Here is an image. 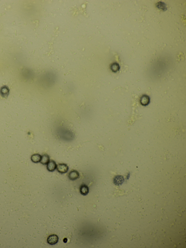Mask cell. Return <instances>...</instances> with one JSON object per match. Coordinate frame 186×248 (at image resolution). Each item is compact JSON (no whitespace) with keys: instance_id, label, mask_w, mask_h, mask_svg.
Instances as JSON below:
<instances>
[{"instance_id":"cell-9","label":"cell","mask_w":186,"mask_h":248,"mask_svg":"<svg viewBox=\"0 0 186 248\" xmlns=\"http://www.w3.org/2000/svg\"><path fill=\"white\" fill-rule=\"evenodd\" d=\"M149 98L148 96L144 95L141 98L140 102H141L142 105H143V106H146L148 104L149 102Z\"/></svg>"},{"instance_id":"cell-7","label":"cell","mask_w":186,"mask_h":248,"mask_svg":"<svg viewBox=\"0 0 186 248\" xmlns=\"http://www.w3.org/2000/svg\"><path fill=\"white\" fill-rule=\"evenodd\" d=\"M49 161H50V159H49V157L48 155L47 154H44L42 156V158H41L40 162L43 165H46V164H47Z\"/></svg>"},{"instance_id":"cell-3","label":"cell","mask_w":186,"mask_h":248,"mask_svg":"<svg viewBox=\"0 0 186 248\" xmlns=\"http://www.w3.org/2000/svg\"><path fill=\"white\" fill-rule=\"evenodd\" d=\"M57 164L53 160L49 161L47 164V168L48 171L50 172H53L56 169Z\"/></svg>"},{"instance_id":"cell-5","label":"cell","mask_w":186,"mask_h":248,"mask_svg":"<svg viewBox=\"0 0 186 248\" xmlns=\"http://www.w3.org/2000/svg\"><path fill=\"white\" fill-rule=\"evenodd\" d=\"M80 193L83 195H86L89 193V189L88 186L86 184H82L80 188Z\"/></svg>"},{"instance_id":"cell-11","label":"cell","mask_w":186,"mask_h":248,"mask_svg":"<svg viewBox=\"0 0 186 248\" xmlns=\"http://www.w3.org/2000/svg\"><path fill=\"white\" fill-rule=\"evenodd\" d=\"M1 91L2 94H3V96L4 95H6V94H8V88L7 87H6L5 86L3 87L2 88Z\"/></svg>"},{"instance_id":"cell-2","label":"cell","mask_w":186,"mask_h":248,"mask_svg":"<svg viewBox=\"0 0 186 248\" xmlns=\"http://www.w3.org/2000/svg\"><path fill=\"white\" fill-rule=\"evenodd\" d=\"M59 240V238L57 235L53 234L49 236L48 238L47 242L51 245L56 244L58 243Z\"/></svg>"},{"instance_id":"cell-8","label":"cell","mask_w":186,"mask_h":248,"mask_svg":"<svg viewBox=\"0 0 186 248\" xmlns=\"http://www.w3.org/2000/svg\"><path fill=\"white\" fill-rule=\"evenodd\" d=\"M41 158H42V156H40V154H35L32 156L31 159L33 162L37 163L40 162Z\"/></svg>"},{"instance_id":"cell-6","label":"cell","mask_w":186,"mask_h":248,"mask_svg":"<svg viewBox=\"0 0 186 248\" xmlns=\"http://www.w3.org/2000/svg\"><path fill=\"white\" fill-rule=\"evenodd\" d=\"M124 181V179L123 176L118 175L116 176L113 179V182L114 184L116 185H119L123 183Z\"/></svg>"},{"instance_id":"cell-10","label":"cell","mask_w":186,"mask_h":248,"mask_svg":"<svg viewBox=\"0 0 186 248\" xmlns=\"http://www.w3.org/2000/svg\"><path fill=\"white\" fill-rule=\"evenodd\" d=\"M111 69L114 72H116L119 71L120 69V67L118 64L117 63H114L111 66Z\"/></svg>"},{"instance_id":"cell-1","label":"cell","mask_w":186,"mask_h":248,"mask_svg":"<svg viewBox=\"0 0 186 248\" xmlns=\"http://www.w3.org/2000/svg\"><path fill=\"white\" fill-rule=\"evenodd\" d=\"M57 171L61 174H64L68 172L69 168L66 164L64 163L59 164L56 168Z\"/></svg>"},{"instance_id":"cell-12","label":"cell","mask_w":186,"mask_h":248,"mask_svg":"<svg viewBox=\"0 0 186 248\" xmlns=\"http://www.w3.org/2000/svg\"><path fill=\"white\" fill-rule=\"evenodd\" d=\"M157 6L158 8L162 9V10H164L165 9V4L162 2H159L157 3Z\"/></svg>"},{"instance_id":"cell-4","label":"cell","mask_w":186,"mask_h":248,"mask_svg":"<svg viewBox=\"0 0 186 248\" xmlns=\"http://www.w3.org/2000/svg\"><path fill=\"white\" fill-rule=\"evenodd\" d=\"M80 175L79 172L76 170H73L69 173V178L71 180H74L77 179L79 177Z\"/></svg>"}]
</instances>
